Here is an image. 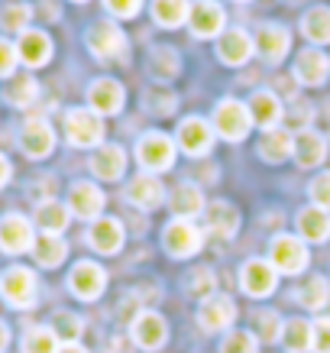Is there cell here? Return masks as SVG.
<instances>
[{
	"label": "cell",
	"mask_w": 330,
	"mask_h": 353,
	"mask_svg": "<svg viewBox=\"0 0 330 353\" xmlns=\"http://www.w3.org/2000/svg\"><path fill=\"white\" fill-rule=\"evenodd\" d=\"M162 246H165L169 256L188 259L204 246V234L192 224V221H172V224L162 230Z\"/></svg>",
	"instance_id": "cell-7"
},
{
	"label": "cell",
	"mask_w": 330,
	"mask_h": 353,
	"mask_svg": "<svg viewBox=\"0 0 330 353\" xmlns=\"http://www.w3.org/2000/svg\"><path fill=\"white\" fill-rule=\"evenodd\" d=\"M136 159L149 175H159V172L172 169V162H175V143H172V137L159 133V130L146 133L136 143Z\"/></svg>",
	"instance_id": "cell-6"
},
{
	"label": "cell",
	"mask_w": 330,
	"mask_h": 353,
	"mask_svg": "<svg viewBox=\"0 0 330 353\" xmlns=\"http://www.w3.org/2000/svg\"><path fill=\"white\" fill-rule=\"evenodd\" d=\"M7 343H10V327H7V324L0 321V353L7 350Z\"/></svg>",
	"instance_id": "cell-52"
},
{
	"label": "cell",
	"mask_w": 330,
	"mask_h": 353,
	"mask_svg": "<svg viewBox=\"0 0 330 353\" xmlns=\"http://www.w3.org/2000/svg\"><path fill=\"white\" fill-rule=\"evenodd\" d=\"M204 230L214 236H234L240 230V211L230 201H211L204 208Z\"/></svg>",
	"instance_id": "cell-24"
},
{
	"label": "cell",
	"mask_w": 330,
	"mask_h": 353,
	"mask_svg": "<svg viewBox=\"0 0 330 353\" xmlns=\"http://www.w3.org/2000/svg\"><path fill=\"white\" fill-rule=\"evenodd\" d=\"M240 3H246V0H240Z\"/></svg>",
	"instance_id": "cell-54"
},
{
	"label": "cell",
	"mask_w": 330,
	"mask_h": 353,
	"mask_svg": "<svg viewBox=\"0 0 330 353\" xmlns=\"http://www.w3.org/2000/svg\"><path fill=\"white\" fill-rule=\"evenodd\" d=\"M36 97H39V85H36V78H30V75L10 78V85H7V101H10L13 108H30Z\"/></svg>",
	"instance_id": "cell-39"
},
{
	"label": "cell",
	"mask_w": 330,
	"mask_h": 353,
	"mask_svg": "<svg viewBox=\"0 0 330 353\" xmlns=\"http://www.w3.org/2000/svg\"><path fill=\"white\" fill-rule=\"evenodd\" d=\"M246 108L253 114V123L262 130H276L285 120V108H282L276 91H253V97L246 101Z\"/></svg>",
	"instance_id": "cell-20"
},
{
	"label": "cell",
	"mask_w": 330,
	"mask_h": 353,
	"mask_svg": "<svg viewBox=\"0 0 330 353\" xmlns=\"http://www.w3.org/2000/svg\"><path fill=\"white\" fill-rule=\"evenodd\" d=\"M68 289L81 301H94L107 289V272L91 259H81L72 272H68Z\"/></svg>",
	"instance_id": "cell-10"
},
{
	"label": "cell",
	"mask_w": 330,
	"mask_h": 353,
	"mask_svg": "<svg viewBox=\"0 0 330 353\" xmlns=\"http://www.w3.org/2000/svg\"><path fill=\"white\" fill-rule=\"evenodd\" d=\"M65 137L78 150L104 146V120H101V114H94V110H87V108L68 110L65 114Z\"/></svg>",
	"instance_id": "cell-2"
},
{
	"label": "cell",
	"mask_w": 330,
	"mask_h": 353,
	"mask_svg": "<svg viewBox=\"0 0 330 353\" xmlns=\"http://www.w3.org/2000/svg\"><path fill=\"white\" fill-rule=\"evenodd\" d=\"M36 246V234H32V224L23 214H7L0 221V250L3 253H26Z\"/></svg>",
	"instance_id": "cell-13"
},
{
	"label": "cell",
	"mask_w": 330,
	"mask_h": 353,
	"mask_svg": "<svg viewBox=\"0 0 330 353\" xmlns=\"http://www.w3.org/2000/svg\"><path fill=\"white\" fill-rule=\"evenodd\" d=\"M217 279H214L211 269H192L188 279H185V292H188V299H201L207 301L211 295H217Z\"/></svg>",
	"instance_id": "cell-40"
},
{
	"label": "cell",
	"mask_w": 330,
	"mask_h": 353,
	"mask_svg": "<svg viewBox=\"0 0 330 353\" xmlns=\"http://www.w3.org/2000/svg\"><path fill=\"white\" fill-rule=\"evenodd\" d=\"M17 52H20V62L30 65V68H43L49 59H52V39L39 30H26L20 36V46H17Z\"/></svg>",
	"instance_id": "cell-29"
},
{
	"label": "cell",
	"mask_w": 330,
	"mask_h": 353,
	"mask_svg": "<svg viewBox=\"0 0 330 353\" xmlns=\"http://www.w3.org/2000/svg\"><path fill=\"white\" fill-rule=\"evenodd\" d=\"M52 331L62 343H78V337L85 334V324H81V318L72 314V311H59L52 318Z\"/></svg>",
	"instance_id": "cell-42"
},
{
	"label": "cell",
	"mask_w": 330,
	"mask_h": 353,
	"mask_svg": "<svg viewBox=\"0 0 330 353\" xmlns=\"http://www.w3.org/2000/svg\"><path fill=\"white\" fill-rule=\"evenodd\" d=\"M130 334H133V343H136V347L156 353L169 341V324H165V318H162L159 311H139L136 318H133Z\"/></svg>",
	"instance_id": "cell-9"
},
{
	"label": "cell",
	"mask_w": 330,
	"mask_h": 353,
	"mask_svg": "<svg viewBox=\"0 0 330 353\" xmlns=\"http://www.w3.org/2000/svg\"><path fill=\"white\" fill-rule=\"evenodd\" d=\"M20 62L17 46H10L7 39H0V78H13V68Z\"/></svg>",
	"instance_id": "cell-49"
},
{
	"label": "cell",
	"mask_w": 330,
	"mask_h": 353,
	"mask_svg": "<svg viewBox=\"0 0 330 353\" xmlns=\"http://www.w3.org/2000/svg\"><path fill=\"white\" fill-rule=\"evenodd\" d=\"M104 192L91 182H75L72 192H68V211L81 221H97L101 211H104Z\"/></svg>",
	"instance_id": "cell-18"
},
{
	"label": "cell",
	"mask_w": 330,
	"mask_h": 353,
	"mask_svg": "<svg viewBox=\"0 0 330 353\" xmlns=\"http://www.w3.org/2000/svg\"><path fill=\"white\" fill-rule=\"evenodd\" d=\"M282 331H285V324H282V318H278L276 311H259L256 314V337L266 343H276L282 341Z\"/></svg>",
	"instance_id": "cell-43"
},
{
	"label": "cell",
	"mask_w": 330,
	"mask_h": 353,
	"mask_svg": "<svg viewBox=\"0 0 330 353\" xmlns=\"http://www.w3.org/2000/svg\"><path fill=\"white\" fill-rule=\"evenodd\" d=\"M78 3H81V0H78Z\"/></svg>",
	"instance_id": "cell-55"
},
{
	"label": "cell",
	"mask_w": 330,
	"mask_h": 353,
	"mask_svg": "<svg viewBox=\"0 0 330 353\" xmlns=\"http://www.w3.org/2000/svg\"><path fill=\"white\" fill-rule=\"evenodd\" d=\"M256 52V39L246 30H227L220 39H217V59L224 65H246Z\"/></svg>",
	"instance_id": "cell-19"
},
{
	"label": "cell",
	"mask_w": 330,
	"mask_h": 353,
	"mask_svg": "<svg viewBox=\"0 0 330 353\" xmlns=\"http://www.w3.org/2000/svg\"><path fill=\"white\" fill-rule=\"evenodd\" d=\"M20 150L30 156V159H45L49 152L55 150V130L49 120L32 117L23 123L20 130Z\"/></svg>",
	"instance_id": "cell-11"
},
{
	"label": "cell",
	"mask_w": 330,
	"mask_h": 353,
	"mask_svg": "<svg viewBox=\"0 0 330 353\" xmlns=\"http://www.w3.org/2000/svg\"><path fill=\"white\" fill-rule=\"evenodd\" d=\"M85 43H87V52L94 55V59H101V62H117L120 55H127L130 43H127V36L120 32L117 23H94L91 30H87L85 36Z\"/></svg>",
	"instance_id": "cell-5"
},
{
	"label": "cell",
	"mask_w": 330,
	"mask_h": 353,
	"mask_svg": "<svg viewBox=\"0 0 330 353\" xmlns=\"http://www.w3.org/2000/svg\"><path fill=\"white\" fill-rule=\"evenodd\" d=\"M236 318V305L230 295H211L207 301H201V308H198V324H201V331L207 334H217V331H227Z\"/></svg>",
	"instance_id": "cell-16"
},
{
	"label": "cell",
	"mask_w": 330,
	"mask_h": 353,
	"mask_svg": "<svg viewBox=\"0 0 330 353\" xmlns=\"http://www.w3.org/2000/svg\"><path fill=\"white\" fill-rule=\"evenodd\" d=\"M0 295L10 308H32L36 305V295H39V282L26 266H10L3 276H0Z\"/></svg>",
	"instance_id": "cell-3"
},
{
	"label": "cell",
	"mask_w": 330,
	"mask_h": 353,
	"mask_svg": "<svg viewBox=\"0 0 330 353\" xmlns=\"http://www.w3.org/2000/svg\"><path fill=\"white\" fill-rule=\"evenodd\" d=\"M259 159L269 162V165H278V162H285L288 156H295V133H288V130L276 127V130H266L262 139H259Z\"/></svg>",
	"instance_id": "cell-26"
},
{
	"label": "cell",
	"mask_w": 330,
	"mask_h": 353,
	"mask_svg": "<svg viewBox=\"0 0 330 353\" xmlns=\"http://www.w3.org/2000/svg\"><path fill=\"white\" fill-rule=\"evenodd\" d=\"M10 182V162H7V156H0V188Z\"/></svg>",
	"instance_id": "cell-51"
},
{
	"label": "cell",
	"mask_w": 330,
	"mask_h": 353,
	"mask_svg": "<svg viewBox=\"0 0 330 353\" xmlns=\"http://www.w3.org/2000/svg\"><path fill=\"white\" fill-rule=\"evenodd\" d=\"M298 234L301 240L308 243H324L330 240V211H320V208H305L298 214Z\"/></svg>",
	"instance_id": "cell-31"
},
{
	"label": "cell",
	"mask_w": 330,
	"mask_h": 353,
	"mask_svg": "<svg viewBox=\"0 0 330 353\" xmlns=\"http://www.w3.org/2000/svg\"><path fill=\"white\" fill-rule=\"evenodd\" d=\"M91 172H94L101 182H117L120 175L127 172V150L117 146V143H104L91 156Z\"/></svg>",
	"instance_id": "cell-23"
},
{
	"label": "cell",
	"mask_w": 330,
	"mask_h": 353,
	"mask_svg": "<svg viewBox=\"0 0 330 353\" xmlns=\"http://www.w3.org/2000/svg\"><path fill=\"white\" fill-rule=\"evenodd\" d=\"M192 17V3L188 0H152V20L172 30V26H181Z\"/></svg>",
	"instance_id": "cell-35"
},
{
	"label": "cell",
	"mask_w": 330,
	"mask_h": 353,
	"mask_svg": "<svg viewBox=\"0 0 330 353\" xmlns=\"http://www.w3.org/2000/svg\"><path fill=\"white\" fill-rule=\"evenodd\" d=\"M104 7L120 20H133L143 10V0H104Z\"/></svg>",
	"instance_id": "cell-48"
},
{
	"label": "cell",
	"mask_w": 330,
	"mask_h": 353,
	"mask_svg": "<svg viewBox=\"0 0 330 353\" xmlns=\"http://www.w3.org/2000/svg\"><path fill=\"white\" fill-rule=\"evenodd\" d=\"M291 49V36H288L285 26L278 23H266L262 30L256 32V52L262 55L266 62H282Z\"/></svg>",
	"instance_id": "cell-25"
},
{
	"label": "cell",
	"mask_w": 330,
	"mask_h": 353,
	"mask_svg": "<svg viewBox=\"0 0 330 353\" xmlns=\"http://www.w3.org/2000/svg\"><path fill=\"white\" fill-rule=\"evenodd\" d=\"M308 194H311V201H314V208L330 211V172L314 175V182L308 185Z\"/></svg>",
	"instance_id": "cell-45"
},
{
	"label": "cell",
	"mask_w": 330,
	"mask_h": 353,
	"mask_svg": "<svg viewBox=\"0 0 330 353\" xmlns=\"http://www.w3.org/2000/svg\"><path fill=\"white\" fill-rule=\"evenodd\" d=\"M220 353H259V337L253 331H230L220 343Z\"/></svg>",
	"instance_id": "cell-44"
},
{
	"label": "cell",
	"mask_w": 330,
	"mask_h": 353,
	"mask_svg": "<svg viewBox=\"0 0 330 353\" xmlns=\"http://www.w3.org/2000/svg\"><path fill=\"white\" fill-rule=\"evenodd\" d=\"M32 256L43 269H55L62 266L65 256H68V243H65L62 236H52V234H43L32 246Z\"/></svg>",
	"instance_id": "cell-34"
},
{
	"label": "cell",
	"mask_w": 330,
	"mask_h": 353,
	"mask_svg": "<svg viewBox=\"0 0 330 353\" xmlns=\"http://www.w3.org/2000/svg\"><path fill=\"white\" fill-rule=\"evenodd\" d=\"M68 221H72V211H68L65 204L52 201V198L36 208V224H39V230H43V234L62 236V230L68 227Z\"/></svg>",
	"instance_id": "cell-32"
},
{
	"label": "cell",
	"mask_w": 330,
	"mask_h": 353,
	"mask_svg": "<svg viewBox=\"0 0 330 353\" xmlns=\"http://www.w3.org/2000/svg\"><path fill=\"white\" fill-rule=\"evenodd\" d=\"M23 353H59V337L52 327H32L23 337Z\"/></svg>",
	"instance_id": "cell-41"
},
{
	"label": "cell",
	"mask_w": 330,
	"mask_h": 353,
	"mask_svg": "<svg viewBox=\"0 0 330 353\" xmlns=\"http://www.w3.org/2000/svg\"><path fill=\"white\" fill-rule=\"evenodd\" d=\"M282 343H285L288 353H308L311 347H314V324L301 321V318H291V321H285Z\"/></svg>",
	"instance_id": "cell-36"
},
{
	"label": "cell",
	"mask_w": 330,
	"mask_h": 353,
	"mask_svg": "<svg viewBox=\"0 0 330 353\" xmlns=\"http://www.w3.org/2000/svg\"><path fill=\"white\" fill-rule=\"evenodd\" d=\"M169 204H172V214H175V221H194V217H201L204 214V194H201V188L198 185H192V182H181L175 192H172V198H169Z\"/></svg>",
	"instance_id": "cell-28"
},
{
	"label": "cell",
	"mask_w": 330,
	"mask_h": 353,
	"mask_svg": "<svg viewBox=\"0 0 330 353\" xmlns=\"http://www.w3.org/2000/svg\"><path fill=\"white\" fill-rule=\"evenodd\" d=\"M301 32H305L308 43L327 46L330 43V7H311L301 17Z\"/></svg>",
	"instance_id": "cell-33"
},
{
	"label": "cell",
	"mask_w": 330,
	"mask_h": 353,
	"mask_svg": "<svg viewBox=\"0 0 330 353\" xmlns=\"http://www.w3.org/2000/svg\"><path fill=\"white\" fill-rule=\"evenodd\" d=\"M175 137H178V150L188 156H207L214 146V127L204 117H185Z\"/></svg>",
	"instance_id": "cell-12"
},
{
	"label": "cell",
	"mask_w": 330,
	"mask_h": 353,
	"mask_svg": "<svg viewBox=\"0 0 330 353\" xmlns=\"http://www.w3.org/2000/svg\"><path fill=\"white\" fill-rule=\"evenodd\" d=\"M253 130V114L243 101L236 97H224L217 108H214V133L224 137L227 143H243Z\"/></svg>",
	"instance_id": "cell-1"
},
{
	"label": "cell",
	"mask_w": 330,
	"mask_h": 353,
	"mask_svg": "<svg viewBox=\"0 0 330 353\" xmlns=\"http://www.w3.org/2000/svg\"><path fill=\"white\" fill-rule=\"evenodd\" d=\"M327 159V139L318 130H301L295 133V162L301 169H318Z\"/></svg>",
	"instance_id": "cell-27"
},
{
	"label": "cell",
	"mask_w": 330,
	"mask_h": 353,
	"mask_svg": "<svg viewBox=\"0 0 330 353\" xmlns=\"http://www.w3.org/2000/svg\"><path fill=\"white\" fill-rule=\"evenodd\" d=\"M87 243L97 253L114 256V253H120V246H123V224H120L117 217H97L94 224H91V230H87Z\"/></svg>",
	"instance_id": "cell-21"
},
{
	"label": "cell",
	"mask_w": 330,
	"mask_h": 353,
	"mask_svg": "<svg viewBox=\"0 0 330 353\" xmlns=\"http://www.w3.org/2000/svg\"><path fill=\"white\" fill-rule=\"evenodd\" d=\"M30 20H32V10L26 7V3H3L0 7V30L3 32H26V26H30Z\"/></svg>",
	"instance_id": "cell-38"
},
{
	"label": "cell",
	"mask_w": 330,
	"mask_h": 353,
	"mask_svg": "<svg viewBox=\"0 0 330 353\" xmlns=\"http://www.w3.org/2000/svg\"><path fill=\"white\" fill-rule=\"evenodd\" d=\"M298 301L308 311H320L330 305V282L324 276H308V282L298 289Z\"/></svg>",
	"instance_id": "cell-37"
},
{
	"label": "cell",
	"mask_w": 330,
	"mask_h": 353,
	"mask_svg": "<svg viewBox=\"0 0 330 353\" xmlns=\"http://www.w3.org/2000/svg\"><path fill=\"white\" fill-rule=\"evenodd\" d=\"M123 97H127L123 94V85L114 81V78H97V81H91V88H87V104H91V110L101 114V117L120 114Z\"/></svg>",
	"instance_id": "cell-17"
},
{
	"label": "cell",
	"mask_w": 330,
	"mask_h": 353,
	"mask_svg": "<svg viewBox=\"0 0 330 353\" xmlns=\"http://www.w3.org/2000/svg\"><path fill=\"white\" fill-rule=\"evenodd\" d=\"M146 104H149L156 114H172L175 110V94H172L169 88H152V91H146Z\"/></svg>",
	"instance_id": "cell-46"
},
{
	"label": "cell",
	"mask_w": 330,
	"mask_h": 353,
	"mask_svg": "<svg viewBox=\"0 0 330 353\" xmlns=\"http://www.w3.org/2000/svg\"><path fill=\"white\" fill-rule=\"evenodd\" d=\"M59 353H87V350L81 347V343H62V347H59Z\"/></svg>",
	"instance_id": "cell-53"
},
{
	"label": "cell",
	"mask_w": 330,
	"mask_h": 353,
	"mask_svg": "<svg viewBox=\"0 0 330 353\" xmlns=\"http://www.w3.org/2000/svg\"><path fill=\"white\" fill-rule=\"evenodd\" d=\"M311 117H314V110L305 108V104H295L291 110H285V120H288V133L295 130V133H301V130H311Z\"/></svg>",
	"instance_id": "cell-47"
},
{
	"label": "cell",
	"mask_w": 330,
	"mask_h": 353,
	"mask_svg": "<svg viewBox=\"0 0 330 353\" xmlns=\"http://www.w3.org/2000/svg\"><path fill=\"white\" fill-rule=\"evenodd\" d=\"M127 201L136 204L139 211H152V208H159V204L165 201V185H162L156 175L143 172V175H136V179L127 185Z\"/></svg>",
	"instance_id": "cell-22"
},
{
	"label": "cell",
	"mask_w": 330,
	"mask_h": 353,
	"mask_svg": "<svg viewBox=\"0 0 330 353\" xmlns=\"http://www.w3.org/2000/svg\"><path fill=\"white\" fill-rule=\"evenodd\" d=\"M291 75L305 88H320L330 78V59L320 49H305V52H298L295 65H291Z\"/></svg>",
	"instance_id": "cell-15"
},
{
	"label": "cell",
	"mask_w": 330,
	"mask_h": 353,
	"mask_svg": "<svg viewBox=\"0 0 330 353\" xmlns=\"http://www.w3.org/2000/svg\"><path fill=\"white\" fill-rule=\"evenodd\" d=\"M269 263H272L278 272H285V276H298V272L308 269L311 253L301 236L278 234L276 240H272V246H269Z\"/></svg>",
	"instance_id": "cell-4"
},
{
	"label": "cell",
	"mask_w": 330,
	"mask_h": 353,
	"mask_svg": "<svg viewBox=\"0 0 330 353\" xmlns=\"http://www.w3.org/2000/svg\"><path fill=\"white\" fill-rule=\"evenodd\" d=\"M314 353H330V318L314 321Z\"/></svg>",
	"instance_id": "cell-50"
},
{
	"label": "cell",
	"mask_w": 330,
	"mask_h": 353,
	"mask_svg": "<svg viewBox=\"0 0 330 353\" xmlns=\"http://www.w3.org/2000/svg\"><path fill=\"white\" fill-rule=\"evenodd\" d=\"M181 72V55L178 49L172 46H152L149 52V75L159 81V85H169L172 78H178Z\"/></svg>",
	"instance_id": "cell-30"
},
{
	"label": "cell",
	"mask_w": 330,
	"mask_h": 353,
	"mask_svg": "<svg viewBox=\"0 0 330 353\" xmlns=\"http://www.w3.org/2000/svg\"><path fill=\"white\" fill-rule=\"evenodd\" d=\"M278 282V269L269 263V259H246L243 269H240V285L249 299H266L276 292Z\"/></svg>",
	"instance_id": "cell-8"
},
{
	"label": "cell",
	"mask_w": 330,
	"mask_h": 353,
	"mask_svg": "<svg viewBox=\"0 0 330 353\" xmlns=\"http://www.w3.org/2000/svg\"><path fill=\"white\" fill-rule=\"evenodd\" d=\"M227 13L217 0H194L192 3V17H188V26L198 39H211L217 32H224Z\"/></svg>",
	"instance_id": "cell-14"
}]
</instances>
